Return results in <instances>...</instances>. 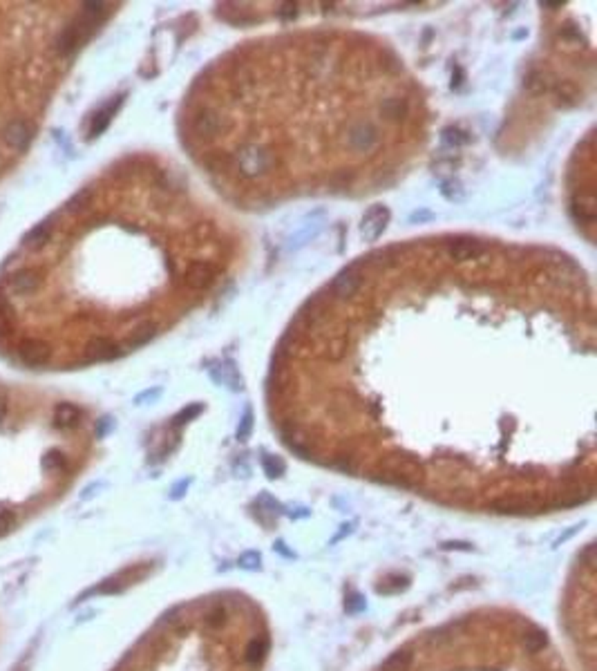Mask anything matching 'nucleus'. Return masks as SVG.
Instances as JSON below:
<instances>
[{
	"mask_svg": "<svg viewBox=\"0 0 597 671\" xmlns=\"http://www.w3.org/2000/svg\"><path fill=\"white\" fill-rule=\"evenodd\" d=\"M235 168L244 180H258L276 168V152L264 143H244L235 152Z\"/></svg>",
	"mask_w": 597,
	"mask_h": 671,
	"instance_id": "1",
	"label": "nucleus"
},
{
	"mask_svg": "<svg viewBox=\"0 0 597 671\" xmlns=\"http://www.w3.org/2000/svg\"><path fill=\"white\" fill-rule=\"evenodd\" d=\"M150 568H152L150 564H134L130 568H123L121 573L108 577V580H103L99 586H95L92 591L83 593L79 600H85L88 596H114V593H121V591L127 589V586H132L134 582L143 580V577L150 573Z\"/></svg>",
	"mask_w": 597,
	"mask_h": 671,
	"instance_id": "2",
	"label": "nucleus"
},
{
	"mask_svg": "<svg viewBox=\"0 0 597 671\" xmlns=\"http://www.w3.org/2000/svg\"><path fill=\"white\" fill-rule=\"evenodd\" d=\"M345 141L354 152H371L378 146L380 132L376 128V123L367 121V119H358V121H352L347 125Z\"/></svg>",
	"mask_w": 597,
	"mask_h": 671,
	"instance_id": "3",
	"label": "nucleus"
},
{
	"mask_svg": "<svg viewBox=\"0 0 597 671\" xmlns=\"http://www.w3.org/2000/svg\"><path fill=\"white\" fill-rule=\"evenodd\" d=\"M380 468L394 472L396 477L403 481L405 488H412V486H416V481H421V465H419V461H414L412 456H403V454L387 456L385 461L380 463Z\"/></svg>",
	"mask_w": 597,
	"mask_h": 671,
	"instance_id": "4",
	"label": "nucleus"
},
{
	"mask_svg": "<svg viewBox=\"0 0 597 671\" xmlns=\"http://www.w3.org/2000/svg\"><path fill=\"white\" fill-rule=\"evenodd\" d=\"M363 282H365V273H363L361 265L356 262V265H349L347 269L340 271L338 278L334 280V284H331V291H334L338 300H349L358 293V289L363 286Z\"/></svg>",
	"mask_w": 597,
	"mask_h": 671,
	"instance_id": "5",
	"label": "nucleus"
},
{
	"mask_svg": "<svg viewBox=\"0 0 597 671\" xmlns=\"http://www.w3.org/2000/svg\"><path fill=\"white\" fill-rule=\"evenodd\" d=\"M224 130V117H221L217 110L212 108H202L197 110V114L193 117V132L197 134L199 139H215L217 134Z\"/></svg>",
	"mask_w": 597,
	"mask_h": 671,
	"instance_id": "6",
	"label": "nucleus"
},
{
	"mask_svg": "<svg viewBox=\"0 0 597 671\" xmlns=\"http://www.w3.org/2000/svg\"><path fill=\"white\" fill-rule=\"evenodd\" d=\"M16 352H19V358L25 365H32V367L47 365L49 358H52V347H49V343L40 341V338H25L16 347Z\"/></svg>",
	"mask_w": 597,
	"mask_h": 671,
	"instance_id": "7",
	"label": "nucleus"
},
{
	"mask_svg": "<svg viewBox=\"0 0 597 671\" xmlns=\"http://www.w3.org/2000/svg\"><path fill=\"white\" fill-rule=\"evenodd\" d=\"M215 276H217V269L210 265L206 260H197V262H191L188 269L184 273V284L193 289V291H204L208 289L212 282H215Z\"/></svg>",
	"mask_w": 597,
	"mask_h": 671,
	"instance_id": "8",
	"label": "nucleus"
},
{
	"mask_svg": "<svg viewBox=\"0 0 597 671\" xmlns=\"http://www.w3.org/2000/svg\"><path fill=\"white\" fill-rule=\"evenodd\" d=\"M123 354V350L117 343H112L106 336H95L85 343V356L83 363H101V361H112L119 358Z\"/></svg>",
	"mask_w": 597,
	"mask_h": 671,
	"instance_id": "9",
	"label": "nucleus"
},
{
	"mask_svg": "<svg viewBox=\"0 0 597 671\" xmlns=\"http://www.w3.org/2000/svg\"><path fill=\"white\" fill-rule=\"evenodd\" d=\"M389 224V208L387 206H374L369 213L363 217L361 224V235L365 242H376L378 237L385 233Z\"/></svg>",
	"mask_w": 597,
	"mask_h": 671,
	"instance_id": "10",
	"label": "nucleus"
},
{
	"mask_svg": "<svg viewBox=\"0 0 597 671\" xmlns=\"http://www.w3.org/2000/svg\"><path fill=\"white\" fill-rule=\"evenodd\" d=\"M32 125L25 121V119H14L3 128L0 137H3L5 146L12 150H25L32 141Z\"/></svg>",
	"mask_w": 597,
	"mask_h": 671,
	"instance_id": "11",
	"label": "nucleus"
},
{
	"mask_svg": "<svg viewBox=\"0 0 597 671\" xmlns=\"http://www.w3.org/2000/svg\"><path fill=\"white\" fill-rule=\"evenodd\" d=\"M7 286H10V291H14L16 295H27V293L36 291V289H40V276L36 273V269H32V267L16 269L14 273L7 276Z\"/></svg>",
	"mask_w": 597,
	"mask_h": 671,
	"instance_id": "12",
	"label": "nucleus"
},
{
	"mask_svg": "<svg viewBox=\"0 0 597 671\" xmlns=\"http://www.w3.org/2000/svg\"><path fill=\"white\" fill-rule=\"evenodd\" d=\"M483 253L485 246L479 240H472V237H456V240L448 242V256L454 262L479 260Z\"/></svg>",
	"mask_w": 597,
	"mask_h": 671,
	"instance_id": "13",
	"label": "nucleus"
},
{
	"mask_svg": "<svg viewBox=\"0 0 597 671\" xmlns=\"http://www.w3.org/2000/svg\"><path fill=\"white\" fill-rule=\"evenodd\" d=\"M123 99H125L123 95H119L114 99H110L101 110H97L95 117H92V121H90V130H88V137L90 139H95L103 130H108V125H110V121H112V117L119 112V108L123 106Z\"/></svg>",
	"mask_w": 597,
	"mask_h": 671,
	"instance_id": "14",
	"label": "nucleus"
},
{
	"mask_svg": "<svg viewBox=\"0 0 597 671\" xmlns=\"http://www.w3.org/2000/svg\"><path fill=\"white\" fill-rule=\"evenodd\" d=\"M570 210H573V215L579 224H586V226H591L595 222V197L593 195H573V199H570Z\"/></svg>",
	"mask_w": 597,
	"mask_h": 671,
	"instance_id": "15",
	"label": "nucleus"
},
{
	"mask_svg": "<svg viewBox=\"0 0 597 671\" xmlns=\"http://www.w3.org/2000/svg\"><path fill=\"white\" fill-rule=\"evenodd\" d=\"M155 336H157V322H152V320H143V322H139V325H136V327L130 331V334H127L123 347H127V350H134V347H141V345L150 343Z\"/></svg>",
	"mask_w": 597,
	"mask_h": 671,
	"instance_id": "16",
	"label": "nucleus"
},
{
	"mask_svg": "<svg viewBox=\"0 0 597 671\" xmlns=\"http://www.w3.org/2000/svg\"><path fill=\"white\" fill-rule=\"evenodd\" d=\"M524 86H526V90L531 92L533 97H541V95H546V92L552 90L555 81H552V76L546 72V70H531V72L526 74Z\"/></svg>",
	"mask_w": 597,
	"mask_h": 671,
	"instance_id": "17",
	"label": "nucleus"
},
{
	"mask_svg": "<svg viewBox=\"0 0 597 671\" xmlns=\"http://www.w3.org/2000/svg\"><path fill=\"white\" fill-rule=\"evenodd\" d=\"M81 423V410L74 403H58L54 410V426L61 430L76 428Z\"/></svg>",
	"mask_w": 597,
	"mask_h": 671,
	"instance_id": "18",
	"label": "nucleus"
},
{
	"mask_svg": "<svg viewBox=\"0 0 597 671\" xmlns=\"http://www.w3.org/2000/svg\"><path fill=\"white\" fill-rule=\"evenodd\" d=\"M409 114V99L405 97H389L380 103V117L387 121H400Z\"/></svg>",
	"mask_w": 597,
	"mask_h": 671,
	"instance_id": "19",
	"label": "nucleus"
},
{
	"mask_svg": "<svg viewBox=\"0 0 597 671\" xmlns=\"http://www.w3.org/2000/svg\"><path fill=\"white\" fill-rule=\"evenodd\" d=\"M552 92H555L557 103L564 108H573L582 101V90H579L573 81H555Z\"/></svg>",
	"mask_w": 597,
	"mask_h": 671,
	"instance_id": "20",
	"label": "nucleus"
},
{
	"mask_svg": "<svg viewBox=\"0 0 597 671\" xmlns=\"http://www.w3.org/2000/svg\"><path fill=\"white\" fill-rule=\"evenodd\" d=\"M210 374H212V378H215L219 385H228V387L233 389V392L242 389V385H244L240 371L233 367V363H221L219 367L210 369Z\"/></svg>",
	"mask_w": 597,
	"mask_h": 671,
	"instance_id": "21",
	"label": "nucleus"
},
{
	"mask_svg": "<svg viewBox=\"0 0 597 671\" xmlns=\"http://www.w3.org/2000/svg\"><path fill=\"white\" fill-rule=\"evenodd\" d=\"M497 513H528L533 508V501H528L524 497L510 495V497H499L490 504Z\"/></svg>",
	"mask_w": 597,
	"mask_h": 671,
	"instance_id": "22",
	"label": "nucleus"
},
{
	"mask_svg": "<svg viewBox=\"0 0 597 671\" xmlns=\"http://www.w3.org/2000/svg\"><path fill=\"white\" fill-rule=\"evenodd\" d=\"M49 235H52V222H40L23 237V244L27 249H42L49 242Z\"/></svg>",
	"mask_w": 597,
	"mask_h": 671,
	"instance_id": "23",
	"label": "nucleus"
},
{
	"mask_svg": "<svg viewBox=\"0 0 597 671\" xmlns=\"http://www.w3.org/2000/svg\"><path fill=\"white\" fill-rule=\"evenodd\" d=\"M412 662H414V653L412 651H409V649H398L396 653H391V656L385 662H382L380 671H409Z\"/></svg>",
	"mask_w": 597,
	"mask_h": 671,
	"instance_id": "24",
	"label": "nucleus"
},
{
	"mask_svg": "<svg viewBox=\"0 0 597 671\" xmlns=\"http://www.w3.org/2000/svg\"><path fill=\"white\" fill-rule=\"evenodd\" d=\"M546 647H548V635H546L544 629H528V631H524V649L528 653H539L544 651Z\"/></svg>",
	"mask_w": 597,
	"mask_h": 671,
	"instance_id": "25",
	"label": "nucleus"
},
{
	"mask_svg": "<svg viewBox=\"0 0 597 671\" xmlns=\"http://www.w3.org/2000/svg\"><path fill=\"white\" fill-rule=\"evenodd\" d=\"M267 651H269L267 638H253L246 642V647H244V660L249 662V665H258V662H262L264 656H267Z\"/></svg>",
	"mask_w": 597,
	"mask_h": 671,
	"instance_id": "26",
	"label": "nucleus"
},
{
	"mask_svg": "<svg viewBox=\"0 0 597 671\" xmlns=\"http://www.w3.org/2000/svg\"><path fill=\"white\" fill-rule=\"evenodd\" d=\"M347 347H349V338L347 336H331L329 341L325 343V356L329 361H343L345 354H347Z\"/></svg>",
	"mask_w": 597,
	"mask_h": 671,
	"instance_id": "27",
	"label": "nucleus"
},
{
	"mask_svg": "<svg viewBox=\"0 0 597 671\" xmlns=\"http://www.w3.org/2000/svg\"><path fill=\"white\" fill-rule=\"evenodd\" d=\"M40 465H42V470H47V472H63L67 468V456H65V452H61V450H49V452L40 459Z\"/></svg>",
	"mask_w": 597,
	"mask_h": 671,
	"instance_id": "28",
	"label": "nucleus"
},
{
	"mask_svg": "<svg viewBox=\"0 0 597 671\" xmlns=\"http://www.w3.org/2000/svg\"><path fill=\"white\" fill-rule=\"evenodd\" d=\"M443 141L452 148H461L465 143H470V132L459 128V125H448V128L443 130Z\"/></svg>",
	"mask_w": 597,
	"mask_h": 671,
	"instance_id": "29",
	"label": "nucleus"
},
{
	"mask_svg": "<svg viewBox=\"0 0 597 671\" xmlns=\"http://www.w3.org/2000/svg\"><path fill=\"white\" fill-rule=\"evenodd\" d=\"M90 202H92V191L85 188L81 193H76L74 197L65 204V213H72V215H81L83 210L90 208Z\"/></svg>",
	"mask_w": 597,
	"mask_h": 671,
	"instance_id": "30",
	"label": "nucleus"
},
{
	"mask_svg": "<svg viewBox=\"0 0 597 671\" xmlns=\"http://www.w3.org/2000/svg\"><path fill=\"white\" fill-rule=\"evenodd\" d=\"M262 468H264V472H267L269 479H278V477H282V474H284L287 465H284V461L280 456L262 454Z\"/></svg>",
	"mask_w": 597,
	"mask_h": 671,
	"instance_id": "31",
	"label": "nucleus"
},
{
	"mask_svg": "<svg viewBox=\"0 0 597 671\" xmlns=\"http://www.w3.org/2000/svg\"><path fill=\"white\" fill-rule=\"evenodd\" d=\"M204 622H206V626H210V629L224 626L228 622V611H226V607H221V605L210 607L206 611V615H204Z\"/></svg>",
	"mask_w": 597,
	"mask_h": 671,
	"instance_id": "32",
	"label": "nucleus"
},
{
	"mask_svg": "<svg viewBox=\"0 0 597 671\" xmlns=\"http://www.w3.org/2000/svg\"><path fill=\"white\" fill-rule=\"evenodd\" d=\"M441 195L446 199L450 202H454V204H461L465 199V188H461V184L454 182V180H450V182H443L441 186Z\"/></svg>",
	"mask_w": 597,
	"mask_h": 671,
	"instance_id": "33",
	"label": "nucleus"
},
{
	"mask_svg": "<svg viewBox=\"0 0 597 671\" xmlns=\"http://www.w3.org/2000/svg\"><path fill=\"white\" fill-rule=\"evenodd\" d=\"M204 412V405L202 403H193V405H188V407H184V410L182 412H179L177 416H175V426L179 428V426H184V423H188V421H193V419H197V416Z\"/></svg>",
	"mask_w": 597,
	"mask_h": 671,
	"instance_id": "34",
	"label": "nucleus"
},
{
	"mask_svg": "<svg viewBox=\"0 0 597 671\" xmlns=\"http://www.w3.org/2000/svg\"><path fill=\"white\" fill-rule=\"evenodd\" d=\"M251 430H253V410H251V407H246L242 421H240V426H237V439L246 441V439H249V435H251Z\"/></svg>",
	"mask_w": 597,
	"mask_h": 671,
	"instance_id": "35",
	"label": "nucleus"
},
{
	"mask_svg": "<svg viewBox=\"0 0 597 671\" xmlns=\"http://www.w3.org/2000/svg\"><path fill=\"white\" fill-rule=\"evenodd\" d=\"M237 564H240V568H246V571H258L260 553L258 550H246V553H242L240 559H237Z\"/></svg>",
	"mask_w": 597,
	"mask_h": 671,
	"instance_id": "36",
	"label": "nucleus"
},
{
	"mask_svg": "<svg viewBox=\"0 0 597 671\" xmlns=\"http://www.w3.org/2000/svg\"><path fill=\"white\" fill-rule=\"evenodd\" d=\"M405 580L403 577H389V580H385L380 586H378V593H394V591H400V589H405Z\"/></svg>",
	"mask_w": 597,
	"mask_h": 671,
	"instance_id": "37",
	"label": "nucleus"
},
{
	"mask_svg": "<svg viewBox=\"0 0 597 671\" xmlns=\"http://www.w3.org/2000/svg\"><path fill=\"white\" fill-rule=\"evenodd\" d=\"M14 524H16V515L12 511H7V508H0V535L10 533L14 528Z\"/></svg>",
	"mask_w": 597,
	"mask_h": 671,
	"instance_id": "38",
	"label": "nucleus"
},
{
	"mask_svg": "<svg viewBox=\"0 0 597 671\" xmlns=\"http://www.w3.org/2000/svg\"><path fill=\"white\" fill-rule=\"evenodd\" d=\"M161 396V387H152V389H146V392H141L139 396L134 398V403L136 405H141V403H146V401H157V398Z\"/></svg>",
	"mask_w": 597,
	"mask_h": 671,
	"instance_id": "39",
	"label": "nucleus"
},
{
	"mask_svg": "<svg viewBox=\"0 0 597 671\" xmlns=\"http://www.w3.org/2000/svg\"><path fill=\"white\" fill-rule=\"evenodd\" d=\"M112 428H114V421L110 419V416H106V419H101V421H99L97 437H99V439H103V437L108 435V432H112Z\"/></svg>",
	"mask_w": 597,
	"mask_h": 671,
	"instance_id": "40",
	"label": "nucleus"
},
{
	"mask_svg": "<svg viewBox=\"0 0 597 671\" xmlns=\"http://www.w3.org/2000/svg\"><path fill=\"white\" fill-rule=\"evenodd\" d=\"M345 607H347L349 613H356V611H361V609L365 607V602H363L361 596H356V593H354V596L347 600V605H345Z\"/></svg>",
	"mask_w": 597,
	"mask_h": 671,
	"instance_id": "41",
	"label": "nucleus"
},
{
	"mask_svg": "<svg viewBox=\"0 0 597 671\" xmlns=\"http://www.w3.org/2000/svg\"><path fill=\"white\" fill-rule=\"evenodd\" d=\"M191 486V479H184V481H179L177 486L170 490V499H179V497H184V492L188 490Z\"/></svg>",
	"mask_w": 597,
	"mask_h": 671,
	"instance_id": "42",
	"label": "nucleus"
},
{
	"mask_svg": "<svg viewBox=\"0 0 597 671\" xmlns=\"http://www.w3.org/2000/svg\"><path fill=\"white\" fill-rule=\"evenodd\" d=\"M295 14H297V5H284L282 10L278 12L280 19H293Z\"/></svg>",
	"mask_w": 597,
	"mask_h": 671,
	"instance_id": "43",
	"label": "nucleus"
},
{
	"mask_svg": "<svg viewBox=\"0 0 597 671\" xmlns=\"http://www.w3.org/2000/svg\"><path fill=\"white\" fill-rule=\"evenodd\" d=\"M12 671H32V667H29V662H27V660H23V662H19V665H16Z\"/></svg>",
	"mask_w": 597,
	"mask_h": 671,
	"instance_id": "44",
	"label": "nucleus"
},
{
	"mask_svg": "<svg viewBox=\"0 0 597 671\" xmlns=\"http://www.w3.org/2000/svg\"><path fill=\"white\" fill-rule=\"evenodd\" d=\"M5 412H7V403H5V398L0 396V421L5 419Z\"/></svg>",
	"mask_w": 597,
	"mask_h": 671,
	"instance_id": "45",
	"label": "nucleus"
}]
</instances>
